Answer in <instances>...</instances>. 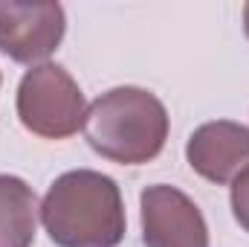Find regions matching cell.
I'll return each instance as SVG.
<instances>
[{"mask_svg": "<svg viewBox=\"0 0 249 247\" xmlns=\"http://www.w3.org/2000/svg\"><path fill=\"white\" fill-rule=\"evenodd\" d=\"M188 166L209 184L226 186L249 169V128L232 120L203 123L186 143Z\"/></svg>", "mask_w": 249, "mask_h": 247, "instance_id": "6", "label": "cell"}, {"mask_svg": "<svg viewBox=\"0 0 249 247\" xmlns=\"http://www.w3.org/2000/svg\"><path fill=\"white\" fill-rule=\"evenodd\" d=\"M41 224L58 247H119L127 227L122 189L93 169L64 172L41 201Z\"/></svg>", "mask_w": 249, "mask_h": 247, "instance_id": "1", "label": "cell"}, {"mask_svg": "<svg viewBox=\"0 0 249 247\" xmlns=\"http://www.w3.org/2000/svg\"><path fill=\"white\" fill-rule=\"evenodd\" d=\"M18 120L41 140H67L78 134L87 120V105L78 82L61 64L29 67L18 84Z\"/></svg>", "mask_w": 249, "mask_h": 247, "instance_id": "3", "label": "cell"}, {"mask_svg": "<svg viewBox=\"0 0 249 247\" xmlns=\"http://www.w3.org/2000/svg\"><path fill=\"white\" fill-rule=\"evenodd\" d=\"M145 247H209V224L183 189L145 186L139 195Z\"/></svg>", "mask_w": 249, "mask_h": 247, "instance_id": "5", "label": "cell"}, {"mask_svg": "<svg viewBox=\"0 0 249 247\" xmlns=\"http://www.w3.org/2000/svg\"><path fill=\"white\" fill-rule=\"evenodd\" d=\"M229 204H232V215H235V221L249 233V169L247 172H241V175L232 181Z\"/></svg>", "mask_w": 249, "mask_h": 247, "instance_id": "8", "label": "cell"}, {"mask_svg": "<svg viewBox=\"0 0 249 247\" xmlns=\"http://www.w3.org/2000/svg\"><path fill=\"white\" fill-rule=\"evenodd\" d=\"M244 32L249 38V3H244Z\"/></svg>", "mask_w": 249, "mask_h": 247, "instance_id": "9", "label": "cell"}, {"mask_svg": "<svg viewBox=\"0 0 249 247\" xmlns=\"http://www.w3.org/2000/svg\"><path fill=\"white\" fill-rule=\"evenodd\" d=\"M67 15L61 3H0V53L18 64H47L61 47Z\"/></svg>", "mask_w": 249, "mask_h": 247, "instance_id": "4", "label": "cell"}, {"mask_svg": "<svg viewBox=\"0 0 249 247\" xmlns=\"http://www.w3.org/2000/svg\"><path fill=\"white\" fill-rule=\"evenodd\" d=\"M168 128V111L157 93L124 84L90 102L84 137L99 157L119 166H142L162 154Z\"/></svg>", "mask_w": 249, "mask_h": 247, "instance_id": "2", "label": "cell"}, {"mask_svg": "<svg viewBox=\"0 0 249 247\" xmlns=\"http://www.w3.org/2000/svg\"><path fill=\"white\" fill-rule=\"evenodd\" d=\"M38 218L35 189L18 175H0V247H32Z\"/></svg>", "mask_w": 249, "mask_h": 247, "instance_id": "7", "label": "cell"}]
</instances>
